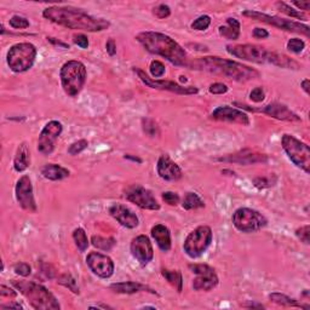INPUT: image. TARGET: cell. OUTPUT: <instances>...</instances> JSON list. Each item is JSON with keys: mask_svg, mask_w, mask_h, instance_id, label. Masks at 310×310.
Wrapping results in <instances>:
<instances>
[{"mask_svg": "<svg viewBox=\"0 0 310 310\" xmlns=\"http://www.w3.org/2000/svg\"><path fill=\"white\" fill-rule=\"evenodd\" d=\"M43 16L58 26L86 32H102L110 26L107 20L94 17L79 9L66 6H50L43 11Z\"/></svg>", "mask_w": 310, "mask_h": 310, "instance_id": "obj_1", "label": "cell"}, {"mask_svg": "<svg viewBox=\"0 0 310 310\" xmlns=\"http://www.w3.org/2000/svg\"><path fill=\"white\" fill-rule=\"evenodd\" d=\"M190 69L204 70V72L217 74L232 79L235 82H250V80L258 79L260 73L249 66H245L239 62L225 60V58L217 57V56H207V57L195 58L194 61H189L188 66Z\"/></svg>", "mask_w": 310, "mask_h": 310, "instance_id": "obj_2", "label": "cell"}, {"mask_svg": "<svg viewBox=\"0 0 310 310\" xmlns=\"http://www.w3.org/2000/svg\"><path fill=\"white\" fill-rule=\"evenodd\" d=\"M136 40L148 52L165 57L175 66H188V56L184 49L171 36L159 32H142L137 34Z\"/></svg>", "mask_w": 310, "mask_h": 310, "instance_id": "obj_3", "label": "cell"}, {"mask_svg": "<svg viewBox=\"0 0 310 310\" xmlns=\"http://www.w3.org/2000/svg\"><path fill=\"white\" fill-rule=\"evenodd\" d=\"M12 285L20 291L22 296L29 302V304L36 310H60L58 300L48 288L42 285L26 280H12Z\"/></svg>", "mask_w": 310, "mask_h": 310, "instance_id": "obj_4", "label": "cell"}, {"mask_svg": "<svg viewBox=\"0 0 310 310\" xmlns=\"http://www.w3.org/2000/svg\"><path fill=\"white\" fill-rule=\"evenodd\" d=\"M86 68L80 61H68L61 68L60 78L62 88L70 97L80 94L86 82Z\"/></svg>", "mask_w": 310, "mask_h": 310, "instance_id": "obj_5", "label": "cell"}, {"mask_svg": "<svg viewBox=\"0 0 310 310\" xmlns=\"http://www.w3.org/2000/svg\"><path fill=\"white\" fill-rule=\"evenodd\" d=\"M36 48L30 43H18L8 51V64L15 73H23L33 67L36 58Z\"/></svg>", "mask_w": 310, "mask_h": 310, "instance_id": "obj_6", "label": "cell"}, {"mask_svg": "<svg viewBox=\"0 0 310 310\" xmlns=\"http://www.w3.org/2000/svg\"><path fill=\"white\" fill-rule=\"evenodd\" d=\"M283 149L292 163L305 173H309L310 166V149L309 145L299 141L292 135H284L281 138Z\"/></svg>", "mask_w": 310, "mask_h": 310, "instance_id": "obj_7", "label": "cell"}, {"mask_svg": "<svg viewBox=\"0 0 310 310\" xmlns=\"http://www.w3.org/2000/svg\"><path fill=\"white\" fill-rule=\"evenodd\" d=\"M231 221L234 227L241 232H255L263 229L266 225V218L258 211L241 207L232 213Z\"/></svg>", "mask_w": 310, "mask_h": 310, "instance_id": "obj_8", "label": "cell"}, {"mask_svg": "<svg viewBox=\"0 0 310 310\" xmlns=\"http://www.w3.org/2000/svg\"><path fill=\"white\" fill-rule=\"evenodd\" d=\"M212 243V230L207 225H200L194 229L185 239L183 249L190 258L203 256Z\"/></svg>", "mask_w": 310, "mask_h": 310, "instance_id": "obj_9", "label": "cell"}, {"mask_svg": "<svg viewBox=\"0 0 310 310\" xmlns=\"http://www.w3.org/2000/svg\"><path fill=\"white\" fill-rule=\"evenodd\" d=\"M243 16L252 18V20H256V21H259V22L266 23V24H269V26L279 28V29L286 30V32L303 34V35H305V36H309V34H310V29L306 24L294 22V21H291V20H285V18H280L277 16H270V15L262 14V12H258V11L246 10L243 12Z\"/></svg>", "mask_w": 310, "mask_h": 310, "instance_id": "obj_10", "label": "cell"}, {"mask_svg": "<svg viewBox=\"0 0 310 310\" xmlns=\"http://www.w3.org/2000/svg\"><path fill=\"white\" fill-rule=\"evenodd\" d=\"M124 195H125V198L130 203L136 204V205L141 207V209L150 211L160 210L159 203L155 199L154 195L151 194V191L145 189L144 187H142V185H129V187L124 190Z\"/></svg>", "mask_w": 310, "mask_h": 310, "instance_id": "obj_11", "label": "cell"}, {"mask_svg": "<svg viewBox=\"0 0 310 310\" xmlns=\"http://www.w3.org/2000/svg\"><path fill=\"white\" fill-rule=\"evenodd\" d=\"M227 51L234 57L240 60L253 62V63H268L269 51L265 48L253 44L244 45H228Z\"/></svg>", "mask_w": 310, "mask_h": 310, "instance_id": "obj_12", "label": "cell"}, {"mask_svg": "<svg viewBox=\"0 0 310 310\" xmlns=\"http://www.w3.org/2000/svg\"><path fill=\"white\" fill-rule=\"evenodd\" d=\"M189 269L197 274L198 277L193 280V288L195 291H209L213 290L218 285V277L215 269L207 264H190Z\"/></svg>", "mask_w": 310, "mask_h": 310, "instance_id": "obj_13", "label": "cell"}, {"mask_svg": "<svg viewBox=\"0 0 310 310\" xmlns=\"http://www.w3.org/2000/svg\"><path fill=\"white\" fill-rule=\"evenodd\" d=\"M135 72L137 73L139 79L151 89L166 90V91L175 92V94L178 95H195L199 92L198 88H194V86H182L175 82H169V80H154L148 76L143 70L137 69V68L135 69Z\"/></svg>", "mask_w": 310, "mask_h": 310, "instance_id": "obj_14", "label": "cell"}, {"mask_svg": "<svg viewBox=\"0 0 310 310\" xmlns=\"http://www.w3.org/2000/svg\"><path fill=\"white\" fill-rule=\"evenodd\" d=\"M62 130H63V126H62V124L60 122L52 120V122H49L46 124L44 129L42 130V132H40L39 135V139H38L39 153H42L43 155L52 154V151L55 150L56 141H57V138L60 137Z\"/></svg>", "mask_w": 310, "mask_h": 310, "instance_id": "obj_15", "label": "cell"}, {"mask_svg": "<svg viewBox=\"0 0 310 310\" xmlns=\"http://www.w3.org/2000/svg\"><path fill=\"white\" fill-rule=\"evenodd\" d=\"M15 193H16L18 205L23 210L28 211V212H35L36 204L35 199H34L33 185L29 176H22L18 179L16 188H15Z\"/></svg>", "mask_w": 310, "mask_h": 310, "instance_id": "obj_16", "label": "cell"}, {"mask_svg": "<svg viewBox=\"0 0 310 310\" xmlns=\"http://www.w3.org/2000/svg\"><path fill=\"white\" fill-rule=\"evenodd\" d=\"M86 264L95 275L102 279H108L114 273V262L110 257L100 252H91L86 257Z\"/></svg>", "mask_w": 310, "mask_h": 310, "instance_id": "obj_17", "label": "cell"}, {"mask_svg": "<svg viewBox=\"0 0 310 310\" xmlns=\"http://www.w3.org/2000/svg\"><path fill=\"white\" fill-rule=\"evenodd\" d=\"M131 253L142 266L149 264L154 257L153 246H151L149 238L145 235H139L133 239L131 241Z\"/></svg>", "mask_w": 310, "mask_h": 310, "instance_id": "obj_18", "label": "cell"}, {"mask_svg": "<svg viewBox=\"0 0 310 310\" xmlns=\"http://www.w3.org/2000/svg\"><path fill=\"white\" fill-rule=\"evenodd\" d=\"M211 118L213 120H218V122L240 124V125L244 126L250 125V118L246 113H244L243 110L228 107V105H222V107L216 108L211 114Z\"/></svg>", "mask_w": 310, "mask_h": 310, "instance_id": "obj_19", "label": "cell"}, {"mask_svg": "<svg viewBox=\"0 0 310 310\" xmlns=\"http://www.w3.org/2000/svg\"><path fill=\"white\" fill-rule=\"evenodd\" d=\"M157 171L158 175L160 176V178L169 182L178 181L183 176L181 167H179L175 161H172L171 158L167 154H163L159 158L157 165Z\"/></svg>", "mask_w": 310, "mask_h": 310, "instance_id": "obj_20", "label": "cell"}, {"mask_svg": "<svg viewBox=\"0 0 310 310\" xmlns=\"http://www.w3.org/2000/svg\"><path fill=\"white\" fill-rule=\"evenodd\" d=\"M218 161H223V163H234L239 164V165H251V164L266 163V161H268V157L264 154L251 151L250 149H244L237 154H230L227 155V157L219 158Z\"/></svg>", "mask_w": 310, "mask_h": 310, "instance_id": "obj_21", "label": "cell"}, {"mask_svg": "<svg viewBox=\"0 0 310 310\" xmlns=\"http://www.w3.org/2000/svg\"><path fill=\"white\" fill-rule=\"evenodd\" d=\"M109 215L117 219L123 227L128 229H133L138 225V217L133 213L129 207L122 205V204H114L109 207Z\"/></svg>", "mask_w": 310, "mask_h": 310, "instance_id": "obj_22", "label": "cell"}, {"mask_svg": "<svg viewBox=\"0 0 310 310\" xmlns=\"http://www.w3.org/2000/svg\"><path fill=\"white\" fill-rule=\"evenodd\" d=\"M259 111L266 114L268 117L274 118V119L283 120V122H299L300 120V118L297 115L296 113H293L292 110L288 109L285 104L278 103V102L269 103Z\"/></svg>", "mask_w": 310, "mask_h": 310, "instance_id": "obj_23", "label": "cell"}, {"mask_svg": "<svg viewBox=\"0 0 310 310\" xmlns=\"http://www.w3.org/2000/svg\"><path fill=\"white\" fill-rule=\"evenodd\" d=\"M151 237L157 243L158 247L163 252H169L171 250V234L169 228L164 224H157L151 228Z\"/></svg>", "mask_w": 310, "mask_h": 310, "instance_id": "obj_24", "label": "cell"}, {"mask_svg": "<svg viewBox=\"0 0 310 310\" xmlns=\"http://www.w3.org/2000/svg\"><path fill=\"white\" fill-rule=\"evenodd\" d=\"M30 165V150L26 142L18 145L14 159V169L17 172H23Z\"/></svg>", "mask_w": 310, "mask_h": 310, "instance_id": "obj_25", "label": "cell"}, {"mask_svg": "<svg viewBox=\"0 0 310 310\" xmlns=\"http://www.w3.org/2000/svg\"><path fill=\"white\" fill-rule=\"evenodd\" d=\"M110 290L114 291L115 293H122V294H132L141 292V291H150L151 293H154L153 290H150L149 287L144 286V285L135 283V281H126V283H118V284H111Z\"/></svg>", "mask_w": 310, "mask_h": 310, "instance_id": "obj_26", "label": "cell"}, {"mask_svg": "<svg viewBox=\"0 0 310 310\" xmlns=\"http://www.w3.org/2000/svg\"><path fill=\"white\" fill-rule=\"evenodd\" d=\"M42 175L50 181H61V179L67 178L70 172L58 164H48L42 169Z\"/></svg>", "mask_w": 310, "mask_h": 310, "instance_id": "obj_27", "label": "cell"}, {"mask_svg": "<svg viewBox=\"0 0 310 310\" xmlns=\"http://www.w3.org/2000/svg\"><path fill=\"white\" fill-rule=\"evenodd\" d=\"M268 63L274 64L277 67L286 68V69H299V63L292 60L288 56L284 54H279V52H270L269 51L268 56Z\"/></svg>", "mask_w": 310, "mask_h": 310, "instance_id": "obj_28", "label": "cell"}, {"mask_svg": "<svg viewBox=\"0 0 310 310\" xmlns=\"http://www.w3.org/2000/svg\"><path fill=\"white\" fill-rule=\"evenodd\" d=\"M219 34L229 40H237L240 36V23L237 18H227V24L218 28Z\"/></svg>", "mask_w": 310, "mask_h": 310, "instance_id": "obj_29", "label": "cell"}, {"mask_svg": "<svg viewBox=\"0 0 310 310\" xmlns=\"http://www.w3.org/2000/svg\"><path fill=\"white\" fill-rule=\"evenodd\" d=\"M269 299L272 300V302H274L275 304L279 305H284V306H292V308H304V309H309V305H303L300 304V303L297 302L296 299L290 298V297L286 296V294L283 293H270L269 294Z\"/></svg>", "mask_w": 310, "mask_h": 310, "instance_id": "obj_30", "label": "cell"}, {"mask_svg": "<svg viewBox=\"0 0 310 310\" xmlns=\"http://www.w3.org/2000/svg\"><path fill=\"white\" fill-rule=\"evenodd\" d=\"M163 277L169 281L170 285H172L173 287L177 290V292H182L183 288V278L182 273L179 270H169V269H163L161 272Z\"/></svg>", "mask_w": 310, "mask_h": 310, "instance_id": "obj_31", "label": "cell"}, {"mask_svg": "<svg viewBox=\"0 0 310 310\" xmlns=\"http://www.w3.org/2000/svg\"><path fill=\"white\" fill-rule=\"evenodd\" d=\"M183 209L185 210H197L205 206L204 201L200 199V197L197 193H187L182 203Z\"/></svg>", "mask_w": 310, "mask_h": 310, "instance_id": "obj_32", "label": "cell"}, {"mask_svg": "<svg viewBox=\"0 0 310 310\" xmlns=\"http://www.w3.org/2000/svg\"><path fill=\"white\" fill-rule=\"evenodd\" d=\"M73 239L75 243L78 250L80 252H85L89 247V239L86 237V232L83 228H76L73 231Z\"/></svg>", "mask_w": 310, "mask_h": 310, "instance_id": "obj_33", "label": "cell"}, {"mask_svg": "<svg viewBox=\"0 0 310 310\" xmlns=\"http://www.w3.org/2000/svg\"><path fill=\"white\" fill-rule=\"evenodd\" d=\"M91 243L95 247L102 251H110L115 246V240L113 238H102L100 235H94L91 239Z\"/></svg>", "mask_w": 310, "mask_h": 310, "instance_id": "obj_34", "label": "cell"}, {"mask_svg": "<svg viewBox=\"0 0 310 310\" xmlns=\"http://www.w3.org/2000/svg\"><path fill=\"white\" fill-rule=\"evenodd\" d=\"M277 8L279 9V11H281L283 14L287 15V16H290L292 18H297V20H306V16L303 14V12H300L299 10H294V9L291 8L290 5H287L286 3L278 2Z\"/></svg>", "mask_w": 310, "mask_h": 310, "instance_id": "obj_35", "label": "cell"}, {"mask_svg": "<svg viewBox=\"0 0 310 310\" xmlns=\"http://www.w3.org/2000/svg\"><path fill=\"white\" fill-rule=\"evenodd\" d=\"M58 284L62 285V286H64L68 290L72 291L73 293L79 294V287H78V284L75 281V279H74L70 274H63L61 275L60 278H58Z\"/></svg>", "mask_w": 310, "mask_h": 310, "instance_id": "obj_36", "label": "cell"}, {"mask_svg": "<svg viewBox=\"0 0 310 310\" xmlns=\"http://www.w3.org/2000/svg\"><path fill=\"white\" fill-rule=\"evenodd\" d=\"M142 128H143L144 133H147L150 137H155V136L159 135V125L150 118H144L142 120Z\"/></svg>", "mask_w": 310, "mask_h": 310, "instance_id": "obj_37", "label": "cell"}, {"mask_svg": "<svg viewBox=\"0 0 310 310\" xmlns=\"http://www.w3.org/2000/svg\"><path fill=\"white\" fill-rule=\"evenodd\" d=\"M89 142L86 141V139H79V141L73 142L72 144L69 145V148H68V154L69 155H78L82 153L83 150H85L86 148H88Z\"/></svg>", "mask_w": 310, "mask_h": 310, "instance_id": "obj_38", "label": "cell"}, {"mask_svg": "<svg viewBox=\"0 0 310 310\" xmlns=\"http://www.w3.org/2000/svg\"><path fill=\"white\" fill-rule=\"evenodd\" d=\"M287 49L291 52H294V54H300L305 49V43L298 38L290 39L287 42Z\"/></svg>", "mask_w": 310, "mask_h": 310, "instance_id": "obj_39", "label": "cell"}, {"mask_svg": "<svg viewBox=\"0 0 310 310\" xmlns=\"http://www.w3.org/2000/svg\"><path fill=\"white\" fill-rule=\"evenodd\" d=\"M211 24V17L207 16V15H204V16L198 17L197 20L191 23V28L195 30H206L207 28L210 27Z\"/></svg>", "mask_w": 310, "mask_h": 310, "instance_id": "obj_40", "label": "cell"}, {"mask_svg": "<svg viewBox=\"0 0 310 310\" xmlns=\"http://www.w3.org/2000/svg\"><path fill=\"white\" fill-rule=\"evenodd\" d=\"M9 23L15 29H26V28L29 27V21L22 16H12Z\"/></svg>", "mask_w": 310, "mask_h": 310, "instance_id": "obj_41", "label": "cell"}, {"mask_svg": "<svg viewBox=\"0 0 310 310\" xmlns=\"http://www.w3.org/2000/svg\"><path fill=\"white\" fill-rule=\"evenodd\" d=\"M296 235L297 238L299 239L302 243H304L305 245H309L310 243V225H303V227L298 228L296 230Z\"/></svg>", "mask_w": 310, "mask_h": 310, "instance_id": "obj_42", "label": "cell"}, {"mask_svg": "<svg viewBox=\"0 0 310 310\" xmlns=\"http://www.w3.org/2000/svg\"><path fill=\"white\" fill-rule=\"evenodd\" d=\"M150 73L154 78H161L165 74V66L160 61H153L150 63Z\"/></svg>", "mask_w": 310, "mask_h": 310, "instance_id": "obj_43", "label": "cell"}, {"mask_svg": "<svg viewBox=\"0 0 310 310\" xmlns=\"http://www.w3.org/2000/svg\"><path fill=\"white\" fill-rule=\"evenodd\" d=\"M14 270L17 275H20V277L27 278V277H29L30 273H32V268H30V265L27 264V263L21 262V263H17V264H15Z\"/></svg>", "mask_w": 310, "mask_h": 310, "instance_id": "obj_44", "label": "cell"}, {"mask_svg": "<svg viewBox=\"0 0 310 310\" xmlns=\"http://www.w3.org/2000/svg\"><path fill=\"white\" fill-rule=\"evenodd\" d=\"M153 14L158 18H161V20H163V18L169 17L170 15H171V9H170L169 6L165 4H160V5H158L157 8H154Z\"/></svg>", "mask_w": 310, "mask_h": 310, "instance_id": "obj_45", "label": "cell"}, {"mask_svg": "<svg viewBox=\"0 0 310 310\" xmlns=\"http://www.w3.org/2000/svg\"><path fill=\"white\" fill-rule=\"evenodd\" d=\"M264 98H265V94H264V90H263L262 88H256L251 91L250 100L252 102H255V103H260V102L264 101Z\"/></svg>", "mask_w": 310, "mask_h": 310, "instance_id": "obj_46", "label": "cell"}, {"mask_svg": "<svg viewBox=\"0 0 310 310\" xmlns=\"http://www.w3.org/2000/svg\"><path fill=\"white\" fill-rule=\"evenodd\" d=\"M73 43L82 49H88L89 48V39H88V36L85 35V34H82V33L74 34Z\"/></svg>", "mask_w": 310, "mask_h": 310, "instance_id": "obj_47", "label": "cell"}, {"mask_svg": "<svg viewBox=\"0 0 310 310\" xmlns=\"http://www.w3.org/2000/svg\"><path fill=\"white\" fill-rule=\"evenodd\" d=\"M163 200L165 201L167 205L176 206L179 203V197L177 193H173V191H166V193L163 194Z\"/></svg>", "mask_w": 310, "mask_h": 310, "instance_id": "obj_48", "label": "cell"}, {"mask_svg": "<svg viewBox=\"0 0 310 310\" xmlns=\"http://www.w3.org/2000/svg\"><path fill=\"white\" fill-rule=\"evenodd\" d=\"M209 91L213 95H223L228 91V86L222 83H215L210 86Z\"/></svg>", "mask_w": 310, "mask_h": 310, "instance_id": "obj_49", "label": "cell"}, {"mask_svg": "<svg viewBox=\"0 0 310 310\" xmlns=\"http://www.w3.org/2000/svg\"><path fill=\"white\" fill-rule=\"evenodd\" d=\"M253 184H255L257 188L264 189V188L272 187V185H273V182H270V179H269V178H265V177H257V178L253 179Z\"/></svg>", "mask_w": 310, "mask_h": 310, "instance_id": "obj_50", "label": "cell"}, {"mask_svg": "<svg viewBox=\"0 0 310 310\" xmlns=\"http://www.w3.org/2000/svg\"><path fill=\"white\" fill-rule=\"evenodd\" d=\"M0 296H2V297H11V298H15V297L17 296V293L15 292L12 288L5 286V285H2V286H0Z\"/></svg>", "mask_w": 310, "mask_h": 310, "instance_id": "obj_51", "label": "cell"}, {"mask_svg": "<svg viewBox=\"0 0 310 310\" xmlns=\"http://www.w3.org/2000/svg\"><path fill=\"white\" fill-rule=\"evenodd\" d=\"M105 49H107V52L109 56H114L117 54V44L114 42V39H109L105 44Z\"/></svg>", "mask_w": 310, "mask_h": 310, "instance_id": "obj_52", "label": "cell"}, {"mask_svg": "<svg viewBox=\"0 0 310 310\" xmlns=\"http://www.w3.org/2000/svg\"><path fill=\"white\" fill-rule=\"evenodd\" d=\"M253 36L257 39H266L269 36V33L263 28H255L253 30Z\"/></svg>", "mask_w": 310, "mask_h": 310, "instance_id": "obj_53", "label": "cell"}, {"mask_svg": "<svg viewBox=\"0 0 310 310\" xmlns=\"http://www.w3.org/2000/svg\"><path fill=\"white\" fill-rule=\"evenodd\" d=\"M293 5L300 9V10L308 11L310 9V3L309 2H293Z\"/></svg>", "mask_w": 310, "mask_h": 310, "instance_id": "obj_54", "label": "cell"}, {"mask_svg": "<svg viewBox=\"0 0 310 310\" xmlns=\"http://www.w3.org/2000/svg\"><path fill=\"white\" fill-rule=\"evenodd\" d=\"M2 309H23V306L18 303H9V304H2L0 305Z\"/></svg>", "mask_w": 310, "mask_h": 310, "instance_id": "obj_55", "label": "cell"}, {"mask_svg": "<svg viewBox=\"0 0 310 310\" xmlns=\"http://www.w3.org/2000/svg\"><path fill=\"white\" fill-rule=\"evenodd\" d=\"M48 42H50L51 44H54V45L61 46V48H63V49H69V45L66 44V43L60 42V40H56L55 38H48Z\"/></svg>", "mask_w": 310, "mask_h": 310, "instance_id": "obj_56", "label": "cell"}, {"mask_svg": "<svg viewBox=\"0 0 310 310\" xmlns=\"http://www.w3.org/2000/svg\"><path fill=\"white\" fill-rule=\"evenodd\" d=\"M309 84H310L309 79H305L302 82V89L304 90V92L306 95H309Z\"/></svg>", "mask_w": 310, "mask_h": 310, "instance_id": "obj_57", "label": "cell"}, {"mask_svg": "<svg viewBox=\"0 0 310 310\" xmlns=\"http://www.w3.org/2000/svg\"><path fill=\"white\" fill-rule=\"evenodd\" d=\"M125 159H131L133 161H137V163H142L141 159H138V158H133V157H130V155H125Z\"/></svg>", "mask_w": 310, "mask_h": 310, "instance_id": "obj_58", "label": "cell"}, {"mask_svg": "<svg viewBox=\"0 0 310 310\" xmlns=\"http://www.w3.org/2000/svg\"><path fill=\"white\" fill-rule=\"evenodd\" d=\"M246 306H249V308H264V306L260 304H247Z\"/></svg>", "mask_w": 310, "mask_h": 310, "instance_id": "obj_59", "label": "cell"}]
</instances>
